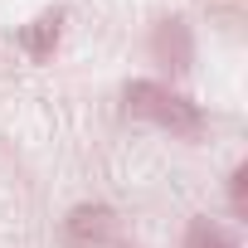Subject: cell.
<instances>
[{
  "label": "cell",
  "mask_w": 248,
  "mask_h": 248,
  "mask_svg": "<svg viewBox=\"0 0 248 248\" xmlns=\"http://www.w3.org/2000/svg\"><path fill=\"white\" fill-rule=\"evenodd\" d=\"M122 102H127L132 117L151 122V127H161V132H170V137H200V132H204L200 102H190L185 93H175V88H166V83L132 78L127 93H122Z\"/></svg>",
  "instance_id": "1"
},
{
  "label": "cell",
  "mask_w": 248,
  "mask_h": 248,
  "mask_svg": "<svg viewBox=\"0 0 248 248\" xmlns=\"http://www.w3.org/2000/svg\"><path fill=\"white\" fill-rule=\"evenodd\" d=\"M151 54H156V63H166L170 73H190V68H195V34H190V25H185L180 15L156 20V30H151Z\"/></svg>",
  "instance_id": "2"
},
{
  "label": "cell",
  "mask_w": 248,
  "mask_h": 248,
  "mask_svg": "<svg viewBox=\"0 0 248 248\" xmlns=\"http://www.w3.org/2000/svg\"><path fill=\"white\" fill-rule=\"evenodd\" d=\"M112 209L107 204H73L63 219V243L68 248H102L112 238Z\"/></svg>",
  "instance_id": "3"
},
{
  "label": "cell",
  "mask_w": 248,
  "mask_h": 248,
  "mask_svg": "<svg viewBox=\"0 0 248 248\" xmlns=\"http://www.w3.org/2000/svg\"><path fill=\"white\" fill-rule=\"evenodd\" d=\"M63 20H68V10H63V5H54V10L34 15L30 25H20V49H25L34 63L54 59V49H59V34H63Z\"/></svg>",
  "instance_id": "4"
},
{
  "label": "cell",
  "mask_w": 248,
  "mask_h": 248,
  "mask_svg": "<svg viewBox=\"0 0 248 248\" xmlns=\"http://www.w3.org/2000/svg\"><path fill=\"white\" fill-rule=\"evenodd\" d=\"M185 248H238V243H233V233H229L219 219L195 214V219L185 224Z\"/></svg>",
  "instance_id": "5"
},
{
  "label": "cell",
  "mask_w": 248,
  "mask_h": 248,
  "mask_svg": "<svg viewBox=\"0 0 248 248\" xmlns=\"http://www.w3.org/2000/svg\"><path fill=\"white\" fill-rule=\"evenodd\" d=\"M229 204H233L238 219H248V166H233V175H229Z\"/></svg>",
  "instance_id": "6"
}]
</instances>
